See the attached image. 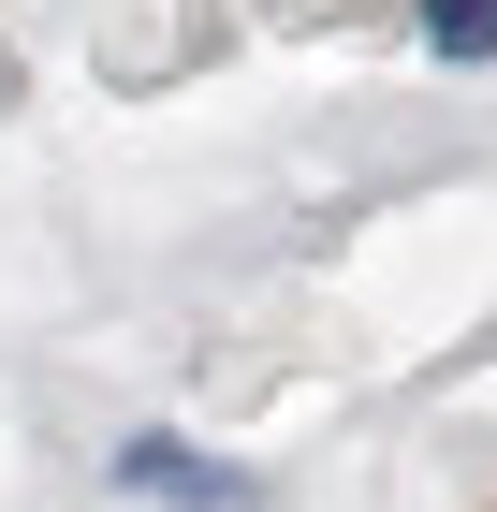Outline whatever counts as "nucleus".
Returning <instances> with one entry per match:
<instances>
[{
	"mask_svg": "<svg viewBox=\"0 0 497 512\" xmlns=\"http://www.w3.org/2000/svg\"><path fill=\"white\" fill-rule=\"evenodd\" d=\"M117 498H147V512H264V483L234 454H205V439H176V425H132L117 439Z\"/></svg>",
	"mask_w": 497,
	"mask_h": 512,
	"instance_id": "nucleus-1",
	"label": "nucleus"
},
{
	"mask_svg": "<svg viewBox=\"0 0 497 512\" xmlns=\"http://www.w3.org/2000/svg\"><path fill=\"white\" fill-rule=\"evenodd\" d=\"M410 15H424V59H468V74L497 59V0H410Z\"/></svg>",
	"mask_w": 497,
	"mask_h": 512,
	"instance_id": "nucleus-2",
	"label": "nucleus"
}]
</instances>
